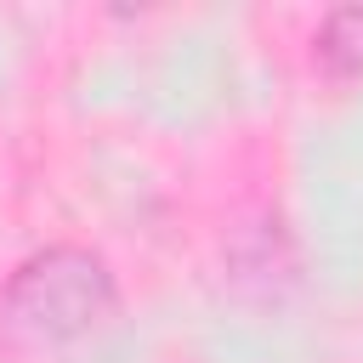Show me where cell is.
<instances>
[{
  "label": "cell",
  "mask_w": 363,
  "mask_h": 363,
  "mask_svg": "<svg viewBox=\"0 0 363 363\" xmlns=\"http://www.w3.org/2000/svg\"><path fill=\"white\" fill-rule=\"evenodd\" d=\"M119 306L113 272L102 255L79 244H51L34 250L0 289V340L11 352H51L96 323H108Z\"/></svg>",
  "instance_id": "1"
},
{
  "label": "cell",
  "mask_w": 363,
  "mask_h": 363,
  "mask_svg": "<svg viewBox=\"0 0 363 363\" xmlns=\"http://www.w3.org/2000/svg\"><path fill=\"white\" fill-rule=\"evenodd\" d=\"M312 62L329 79H357L363 74V6H340L323 17L318 40H312Z\"/></svg>",
  "instance_id": "2"
}]
</instances>
